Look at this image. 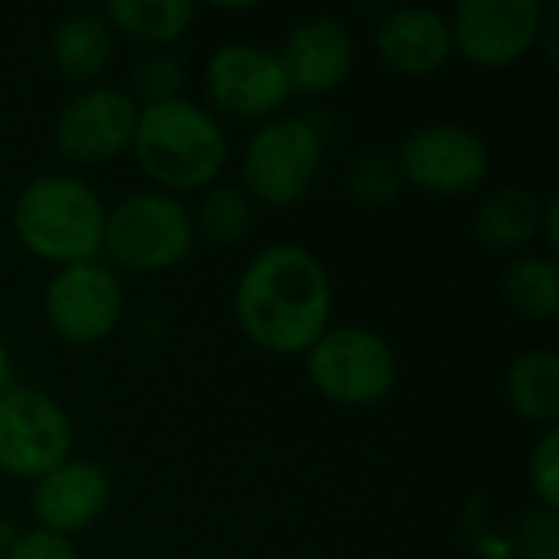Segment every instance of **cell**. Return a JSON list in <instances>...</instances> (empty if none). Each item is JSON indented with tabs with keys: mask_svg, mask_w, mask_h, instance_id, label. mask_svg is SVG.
Segmentation results:
<instances>
[{
	"mask_svg": "<svg viewBox=\"0 0 559 559\" xmlns=\"http://www.w3.org/2000/svg\"><path fill=\"white\" fill-rule=\"evenodd\" d=\"M239 331L269 354H308L331 324L334 288L324 262L292 242L255 252L233 295Z\"/></svg>",
	"mask_w": 559,
	"mask_h": 559,
	"instance_id": "obj_1",
	"label": "cell"
},
{
	"mask_svg": "<svg viewBox=\"0 0 559 559\" xmlns=\"http://www.w3.org/2000/svg\"><path fill=\"white\" fill-rule=\"evenodd\" d=\"M131 154L160 187L197 190L219 177L226 167L229 141L210 108L180 95L141 108Z\"/></svg>",
	"mask_w": 559,
	"mask_h": 559,
	"instance_id": "obj_2",
	"label": "cell"
},
{
	"mask_svg": "<svg viewBox=\"0 0 559 559\" xmlns=\"http://www.w3.org/2000/svg\"><path fill=\"white\" fill-rule=\"evenodd\" d=\"M13 233L29 255L59 269L95 262L105 233V203L82 177L43 174L16 193Z\"/></svg>",
	"mask_w": 559,
	"mask_h": 559,
	"instance_id": "obj_3",
	"label": "cell"
},
{
	"mask_svg": "<svg viewBox=\"0 0 559 559\" xmlns=\"http://www.w3.org/2000/svg\"><path fill=\"white\" fill-rule=\"evenodd\" d=\"M193 216L164 190H141L105 210L102 252L128 272L154 275L180 265L193 249Z\"/></svg>",
	"mask_w": 559,
	"mask_h": 559,
	"instance_id": "obj_4",
	"label": "cell"
},
{
	"mask_svg": "<svg viewBox=\"0 0 559 559\" xmlns=\"http://www.w3.org/2000/svg\"><path fill=\"white\" fill-rule=\"evenodd\" d=\"M308 380L337 406H377L396 386V354L370 328H328L308 350Z\"/></svg>",
	"mask_w": 559,
	"mask_h": 559,
	"instance_id": "obj_5",
	"label": "cell"
},
{
	"mask_svg": "<svg viewBox=\"0 0 559 559\" xmlns=\"http://www.w3.org/2000/svg\"><path fill=\"white\" fill-rule=\"evenodd\" d=\"M321 134L305 118H272L246 144L242 177L255 200L285 210L298 203L321 170Z\"/></svg>",
	"mask_w": 559,
	"mask_h": 559,
	"instance_id": "obj_6",
	"label": "cell"
},
{
	"mask_svg": "<svg viewBox=\"0 0 559 559\" xmlns=\"http://www.w3.org/2000/svg\"><path fill=\"white\" fill-rule=\"evenodd\" d=\"M72 452L66 409L39 390H7L0 396V472L39 481Z\"/></svg>",
	"mask_w": 559,
	"mask_h": 559,
	"instance_id": "obj_7",
	"label": "cell"
},
{
	"mask_svg": "<svg viewBox=\"0 0 559 559\" xmlns=\"http://www.w3.org/2000/svg\"><path fill=\"white\" fill-rule=\"evenodd\" d=\"M396 164L406 183L436 197H465L478 190L491 170L485 141L455 121L413 128L396 151Z\"/></svg>",
	"mask_w": 559,
	"mask_h": 559,
	"instance_id": "obj_8",
	"label": "cell"
},
{
	"mask_svg": "<svg viewBox=\"0 0 559 559\" xmlns=\"http://www.w3.org/2000/svg\"><path fill=\"white\" fill-rule=\"evenodd\" d=\"M46 321L69 347H92L115 334L124 295L118 275L102 262L62 265L46 285Z\"/></svg>",
	"mask_w": 559,
	"mask_h": 559,
	"instance_id": "obj_9",
	"label": "cell"
},
{
	"mask_svg": "<svg viewBox=\"0 0 559 559\" xmlns=\"http://www.w3.org/2000/svg\"><path fill=\"white\" fill-rule=\"evenodd\" d=\"M544 20L540 0H462L449 20L452 46L472 66L508 69L540 43Z\"/></svg>",
	"mask_w": 559,
	"mask_h": 559,
	"instance_id": "obj_10",
	"label": "cell"
},
{
	"mask_svg": "<svg viewBox=\"0 0 559 559\" xmlns=\"http://www.w3.org/2000/svg\"><path fill=\"white\" fill-rule=\"evenodd\" d=\"M138 102L115 85H92L69 98L52 124L56 151L82 167H98L131 151L138 128Z\"/></svg>",
	"mask_w": 559,
	"mask_h": 559,
	"instance_id": "obj_11",
	"label": "cell"
},
{
	"mask_svg": "<svg viewBox=\"0 0 559 559\" xmlns=\"http://www.w3.org/2000/svg\"><path fill=\"white\" fill-rule=\"evenodd\" d=\"M206 95L233 118H272L292 95L278 56L255 43H226L206 62Z\"/></svg>",
	"mask_w": 559,
	"mask_h": 559,
	"instance_id": "obj_12",
	"label": "cell"
},
{
	"mask_svg": "<svg viewBox=\"0 0 559 559\" xmlns=\"http://www.w3.org/2000/svg\"><path fill=\"white\" fill-rule=\"evenodd\" d=\"M278 62L292 82V92H331L354 69V36L337 16H301L298 23H292Z\"/></svg>",
	"mask_w": 559,
	"mask_h": 559,
	"instance_id": "obj_13",
	"label": "cell"
},
{
	"mask_svg": "<svg viewBox=\"0 0 559 559\" xmlns=\"http://www.w3.org/2000/svg\"><path fill=\"white\" fill-rule=\"evenodd\" d=\"M108 504V475L85 459H66L33 481V514L43 531L72 537L98 521Z\"/></svg>",
	"mask_w": 559,
	"mask_h": 559,
	"instance_id": "obj_14",
	"label": "cell"
},
{
	"mask_svg": "<svg viewBox=\"0 0 559 559\" xmlns=\"http://www.w3.org/2000/svg\"><path fill=\"white\" fill-rule=\"evenodd\" d=\"M377 52L380 59L409 79H423L439 72L455 46H452V26L449 16L429 7H400L377 26Z\"/></svg>",
	"mask_w": 559,
	"mask_h": 559,
	"instance_id": "obj_15",
	"label": "cell"
},
{
	"mask_svg": "<svg viewBox=\"0 0 559 559\" xmlns=\"http://www.w3.org/2000/svg\"><path fill=\"white\" fill-rule=\"evenodd\" d=\"M115 49V29L102 13H72L49 36V56L69 82H92L105 72Z\"/></svg>",
	"mask_w": 559,
	"mask_h": 559,
	"instance_id": "obj_16",
	"label": "cell"
},
{
	"mask_svg": "<svg viewBox=\"0 0 559 559\" xmlns=\"http://www.w3.org/2000/svg\"><path fill=\"white\" fill-rule=\"evenodd\" d=\"M544 203L534 190L501 187L488 193L475 213V236L491 252H518L540 233Z\"/></svg>",
	"mask_w": 559,
	"mask_h": 559,
	"instance_id": "obj_17",
	"label": "cell"
},
{
	"mask_svg": "<svg viewBox=\"0 0 559 559\" xmlns=\"http://www.w3.org/2000/svg\"><path fill=\"white\" fill-rule=\"evenodd\" d=\"M511 409L531 426L554 429L559 416V357L550 350H524L504 377Z\"/></svg>",
	"mask_w": 559,
	"mask_h": 559,
	"instance_id": "obj_18",
	"label": "cell"
},
{
	"mask_svg": "<svg viewBox=\"0 0 559 559\" xmlns=\"http://www.w3.org/2000/svg\"><path fill=\"white\" fill-rule=\"evenodd\" d=\"M102 16L128 39L151 49H167L193 26L197 7L190 0H111Z\"/></svg>",
	"mask_w": 559,
	"mask_h": 559,
	"instance_id": "obj_19",
	"label": "cell"
},
{
	"mask_svg": "<svg viewBox=\"0 0 559 559\" xmlns=\"http://www.w3.org/2000/svg\"><path fill=\"white\" fill-rule=\"evenodd\" d=\"M504 301L531 321H554L559 311V269L554 255H518L501 275Z\"/></svg>",
	"mask_w": 559,
	"mask_h": 559,
	"instance_id": "obj_20",
	"label": "cell"
},
{
	"mask_svg": "<svg viewBox=\"0 0 559 559\" xmlns=\"http://www.w3.org/2000/svg\"><path fill=\"white\" fill-rule=\"evenodd\" d=\"M252 197L233 183H216L203 193L197 206L193 233H200L213 246H236L252 229Z\"/></svg>",
	"mask_w": 559,
	"mask_h": 559,
	"instance_id": "obj_21",
	"label": "cell"
},
{
	"mask_svg": "<svg viewBox=\"0 0 559 559\" xmlns=\"http://www.w3.org/2000/svg\"><path fill=\"white\" fill-rule=\"evenodd\" d=\"M403 174L393 154L386 151H367L360 154L350 170H347V197L360 206V210H383L390 206L400 193H403Z\"/></svg>",
	"mask_w": 559,
	"mask_h": 559,
	"instance_id": "obj_22",
	"label": "cell"
},
{
	"mask_svg": "<svg viewBox=\"0 0 559 559\" xmlns=\"http://www.w3.org/2000/svg\"><path fill=\"white\" fill-rule=\"evenodd\" d=\"M183 66L174 52L167 49H151L147 56H141L131 69V98L138 102V108L147 105H160L170 98H180L183 92Z\"/></svg>",
	"mask_w": 559,
	"mask_h": 559,
	"instance_id": "obj_23",
	"label": "cell"
},
{
	"mask_svg": "<svg viewBox=\"0 0 559 559\" xmlns=\"http://www.w3.org/2000/svg\"><path fill=\"white\" fill-rule=\"evenodd\" d=\"M527 478H531V488L540 501L544 511H554L559 508V429H547L534 452H531V465H527Z\"/></svg>",
	"mask_w": 559,
	"mask_h": 559,
	"instance_id": "obj_24",
	"label": "cell"
},
{
	"mask_svg": "<svg viewBox=\"0 0 559 559\" xmlns=\"http://www.w3.org/2000/svg\"><path fill=\"white\" fill-rule=\"evenodd\" d=\"M518 554L521 559H559L557 514L554 511H531L521 524L518 537Z\"/></svg>",
	"mask_w": 559,
	"mask_h": 559,
	"instance_id": "obj_25",
	"label": "cell"
},
{
	"mask_svg": "<svg viewBox=\"0 0 559 559\" xmlns=\"http://www.w3.org/2000/svg\"><path fill=\"white\" fill-rule=\"evenodd\" d=\"M7 559H79V554H75L69 537H59V534L43 531V527H33V531L16 537V544L7 554Z\"/></svg>",
	"mask_w": 559,
	"mask_h": 559,
	"instance_id": "obj_26",
	"label": "cell"
},
{
	"mask_svg": "<svg viewBox=\"0 0 559 559\" xmlns=\"http://www.w3.org/2000/svg\"><path fill=\"white\" fill-rule=\"evenodd\" d=\"M557 216H559V200H557V197H550V200L544 203V216H540V229H544V239H547L550 252H557V249H559Z\"/></svg>",
	"mask_w": 559,
	"mask_h": 559,
	"instance_id": "obj_27",
	"label": "cell"
},
{
	"mask_svg": "<svg viewBox=\"0 0 559 559\" xmlns=\"http://www.w3.org/2000/svg\"><path fill=\"white\" fill-rule=\"evenodd\" d=\"M16 527H13V521H7L3 514H0V559H7V554L13 550V544H16Z\"/></svg>",
	"mask_w": 559,
	"mask_h": 559,
	"instance_id": "obj_28",
	"label": "cell"
},
{
	"mask_svg": "<svg viewBox=\"0 0 559 559\" xmlns=\"http://www.w3.org/2000/svg\"><path fill=\"white\" fill-rule=\"evenodd\" d=\"M10 367H13V360H10V347H7V341L0 337V396L10 390Z\"/></svg>",
	"mask_w": 559,
	"mask_h": 559,
	"instance_id": "obj_29",
	"label": "cell"
}]
</instances>
